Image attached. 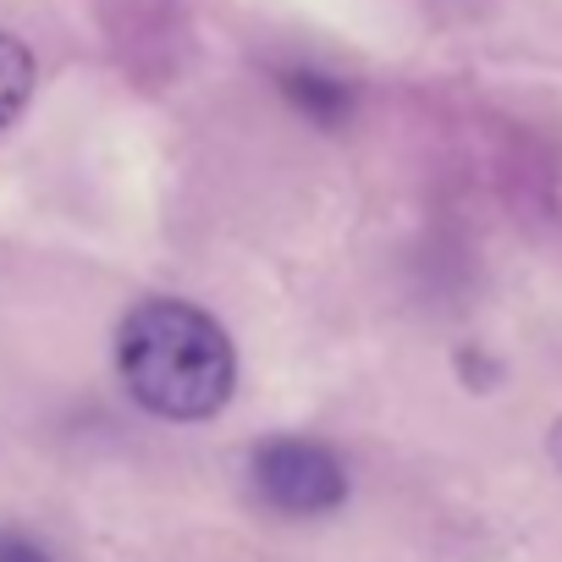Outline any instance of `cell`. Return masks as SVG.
<instances>
[{"label":"cell","instance_id":"cell-1","mask_svg":"<svg viewBox=\"0 0 562 562\" xmlns=\"http://www.w3.org/2000/svg\"><path fill=\"white\" fill-rule=\"evenodd\" d=\"M116 370L133 403L171 425L215 419L237 386L232 337L188 299H144L116 331Z\"/></svg>","mask_w":562,"mask_h":562},{"label":"cell","instance_id":"cell-2","mask_svg":"<svg viewBox=\"0 0 562 562\" xmlns=\"http://www.w3.org/2000/svg\"><path fill=\"white\" fill-rule=\"evenodd\" d=\"M248 480L259 502L281 518H326L348 502V469L326 441L310 436H276L254 452Z\"/></svg>","mask_w":562,"mask_h":562},{"label":"cell","instance_id":"cell-3","mask_svg":"<svg viewBox=\"0 0 562 562\" xmlns=\"http://www.w3.org/2000/svg\"><path fill=\"white\" fill-rule=\"evenodd\" d=\"M276 89H281V100H288L304 122H315L326 133L353 116V89L342 78L321 72V67H276Z\"/></svg>","mask_w":562,"mask_h":562},{"label":"cell","instance_id":"cell-4","mask_svg":"<svg viewBox=\"0 0 562 562\" xmlns=\"http://www.w3.org/2000/svg\"><path fill=\"white\" fill-rule=\"evenodd\" d=\"M34 56H29V45L18 40V34H7L0 29V133H7L23 111H29V100H34Z\"/></svg>","mask_w":562,"mask_h":562},{"label":"cell","instance_id":"cell-5","mask_svg":"<svg viewBox=\"0 0 562 562\" xmlns=\"http://www.w3.org/2000/svg\"><path fill=\"white\" fill-rule=\"evenodd\" d=\"M0 562H56V557L29 529H0Z\"/></svg>","mask_w":562,"mask_h":562},{"label":"cell","instance_id":"cell-6","mask_svg":"<svg viewBox=\"0 0 562 562\" xmlns=\"http://www.w3.org/2000/svg\"><path fill=\"white\" fill-rule=\"evenodd\" d=\"M551 458H557V469H562V419H557V430H551Z\"/></svg>","mask_w":562,"mask_h":562}]
</instances>
